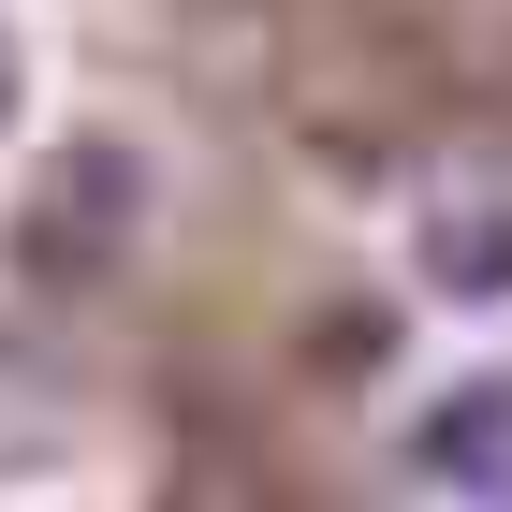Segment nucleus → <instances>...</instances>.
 <instances>
[{
	"mask_svg": "<svg viewBox=\"0 0 512 512\" xmlns=\"http://www.w3.org/2000/svg\"><path fill=\"white\" fill-rule=\"evenodd\" d=\"M147 220V176H132V147H103V132H74V147L44 161V191L15 205V249H30L44 278H88L103 249Z\"/></svg>",
	"mask_w": 512,
	"mask_h": 512,
	"instance_id": "obj_1",
	"label": "nucleus"
},
{
	"mask_svg": "<svg viewBox=\"0 0 512 512\" xmlns=\"http://www.w3.org/2000/svg\"><path fill=\"white\" fill-rule=\"evenodd\" d=\"M410 454H425V483H454V498L498 512V498H512V366L454 381V395L425 410V439H410Z\"/></svg>",
	"mask_w": 512,
	"mask_h": 512,
	"instance_id": "obj_2",
	"label": "nucleus"
},
{
	"mask_svg": "<svg viewBox=\"0 0 512 512\" xmlns=\"http://www.w3.org/2000/svg\"><path fill=\"white\" fill-rule=\"evenodd\" d=\"M410 264H425V293H454V308H512V205H425V235H410Z\"/></svg>",
	"mask_w": 512,
	"mask_h": 512,
	"instance_id": "obj_3",
	"label": "nucleus"
},
{
	"mask_svg": "<svg viewBox=\"0 0 512 512\" xmlns=\"http://www.w3.org/2000/svg\"><path fill=\"white\" fill-rule=\"evenodd\" d=\"M30 118V59H15V30H0V132Z\"/></svg>",
	"mask_w": 512,
	"mask_h": 512,
	"instance_id": "obj_4",
	"label": "nucleus"
}]
</instances>
